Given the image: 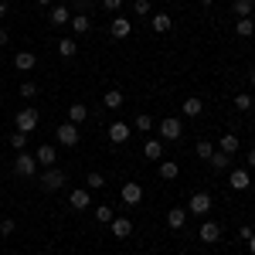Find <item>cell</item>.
<instances>
[{
    "label": "cell",
    "instance_id": "5",
    "mask_svg": "<svg viewBox=\"0 0 255 255\" xmlns=\"http://www.w3.org/2000/svg\"><path fill=\"white\" fill-rule=\"evenodd\" d=\"M211 204H215V201H211V194H208V191H197V194H191V204H187V211H191V215H208V211H211Z\"/></svg>",
    "mask_w": 255,
    "mask_h": 255
},
{
    "label": "cell",
    "instance_id": "31",
    "mask_svg": "<svg viewBox=\"0 0 255 255\" xmlns=\"http://www.w3.org/2000/svg\"><path fill=\"white\" fill-rule=\"evenodd\" d=\"M252 106H255V99L249 96V92H242V96H235V109H238V113H249Z\"/></svg>",
    "mask_w": 255,
    "mask_h": 255
},
{
    "label": "cell",
    "instance_id": "19",
    "mask_svg": "<svg viewBox=\"0 0 255 255\" xmlns=\"http://www.w3.org/2000/svg\"><path fill=\"white\" fill-rule=\"evenodd\" d=\"M34 160H38L41 167H55V146H51V143H44V146H38V153H34Z\"/></svg>",
    "mask_w": 255,
    "mask_h": 255
},
{
    "label": "cell",
    "instance_id": "11",
    "mask_svg": "<svg viewBox=\"0 0 255 255\" xmlns=\"http://www.w3.org/2000/svg\"><path fill=\"white\" fill-rule=\"evenodd\" d=\"M68 204H72V208H79V211L92 208V194H89V187H75V191L68 194Z\"/></svg>",
    "mask_w": 255,
    "mask_h": 255
},
{
    "label": "cell",
    "instance_id": "15",
    "mask_svg": "<svg viewBox=\"0 0 255 255\" xmlns=\"http://www.w3.org/2000/svg\"><path fill=\"white\" fill-rule=\"evenodd\" d=\"M109 225H113V238H129L133 235V221H129V218H113Z\"/></svg>",
    "mask_w": 255,
    "mask_h": 255
},
{
    "label": "cell",
    "instance_id": "7",
    "mask_svg": "<svg viewBox=\"0 0 255 255\" xmlns=\"http://www.w3.org/2000/svg\"><path fill=\"white\" fill-rule=\"evenodd\" d=\"M119 197H123V204H126V208H136L139 201H143V187H139V184H123Z\"/></svg>",
    "mask_w": 255,
    "mask_h": 255
},
{
    "label": "cell",
    "instance_id": "34",
    "mask_svg": "<svg viewBox=\"0 0 255 255\" xmlns=\"http://www.w3.org/2000/svg\"><path fill=\"white\" fill-rule=\"evenodd\" d=\"M20 96H24V99H34V96H38V85H34L31 79H24V82H20Z\"/></svg>",
    "mask_w": 255,
    "mask_h": 255
},
{
    "label": "cell",
    "instance_id": "44",
    "mask_svg": "<svg viewBox=\"0 0 255 255\" xmlns=\"http://www.w3.org/2000/svg\"><path fill=\"white\" fill-rule=\"evenodd\" d=\"M38 3H41V7H51V3H55V0H38Z\"/></svg>",
    "mask_w": 255,
    "mask_h": 255
},
{
    "label": "cell",
    "instance_id": "47",
    "mask_svg": "<svg viewBox=\"0 0 255 255\" xmlns=\"http://www.w3.org/2000/svg\"><path fill=\"white\" fill-rule=\"evenodd\" d=\"M201 3H204V7H211V3H215V0H201Z\"/></svg>",
    "mask_w": 255,
    "mask_h": 255
},
{
    "label": "cell",
    "instance_id": "33",
    "mask_svg": "<svg viewBox=\"0 0 255 255\" xmlns=\"http://www.w3.org/2000/svg\"><path fill=\"white\" fill-rule=\"evenodd\" d=\"M96 221L109 225V221H113V208H109V204H99V208H96Z\"/></svg>",
    "mask_w": 255,
    "mask_h": 255
},
{
    "label": "cell",
    "instance_id": "41",
    "mask_svg": "<svg viewBox=\"0 0 255 255\" xmlns=\"http://www.w3.org/2000/svg\"><path fill=\"white\" fill-rule=\"evenodd\" d=\"M245 163H249V167H255V150H249V153H245Z\"/></svg>",
    "mask_w": 255,
    "mask_h": 255
},
{
    "label": "cell",
    "instance_id": "35",
    "mask_svg": "<svg viewBox=\"0 0 255 255\" xmlns=\"http://www.w3.org/2000/svg\"><path fill=\"white\" fill-rule=\"evenodd\" d=\"M133 126H136V133H146V129L153 126V119L146 116V113H139V116H136V123H133Z\"/></svg>",
    "mask_w": 255,
    "mask_h": 255
},
{
    "label": "cell",
    "instance_id": "45",
    "mask_svg": "<svg viewBox=\"0 0 255 255\" xmlns=\"http://www.w3.org/2000/svg\"><path fill=\"white\" fill-rule=\"evenodd\" d=\"M249 82H252V85H255V68H252V72H249Z\"/></svg>",
    "mask_w": 255,
    "mask_h": 255
},
{
    "label": "cell",
    "instance_id": "8",
    "mask_svg": "<svg viewBox=\"0 0 255 255\" xmlns=\"http://www.w3.org/2000/svg\"><path fill=\"white\" fill-rule=\"evenodd\" d=\"M228 187H232V191H249V187H252V177H249V170H245V167L232 170V177H228Z\"/></svg>",
    "mask_w": 255,
    "mask_h": 255
},
{
    "label": "cell",
    "instance_id": "40",
    "mask_svg": "<svg viewBox=\"0 0 255 255\" xmlns=\"http://www.w3.org/2000/svg\"><path fill=\"white\" fill-rule=\"evenodd\" d=\"M238 235H242V238H245V242H249V238L255 235V228H252V225H245V228H242V232H238Z\"/></svg>",
    "mask_w": 255,
    "mask_h": 255
},
{
    "label": "cell",
    "instance_id": "30",
    "mask_svg": "<svg viewBox=\"0 0 255 255\" xmlns=\"http://www.w3.org/2000/svg\"><path fill=\"white\" fill-rule=\"evenodd\" d=\"M85 187H89V191H102V187H106V177L99 174V170H92V174L85 177Z\"/></svg>",
    "mask_w": 255,
    "mask_h": 255
},
{
    "label": "cell",
    "instance_id": "39",
    "mask_svg": "<svg viewBox=\"0 0 255 255\" xmlns=\"http://www.w3.org/2000/svg\"><path fill=\"white\" fill-rule=\"evenodd\" d=\"M102 7H106V10H113V14H116L119 7H123V0H102Z\"/></svg>",
    "mask_w": 255,
    "mask_h": 255
},
{
    "label": "cell",
    "instance_id": "38",
    "mask_svg": "<svg viewBox=\"0 0 255 255\" xmlns=\"http://www.w3.org/2000/svg\"><path fill=\"white\" fill-rule=\"evenodd\" d=\"M14 228H17L14 218H3V221H0V235H14Z\"/></svg>",
    "mask_w": 255,
    "mask_h": 255
},
{
    "label": "cell",
    "instance_id": "16",
    "mask_svg": "<svg viewBox=\"0 0 255 255\" xmlns=\"http://www.w3.org/2000/svg\"><path fill=\"white\" fill-rule=\"evenodd\" d=\"M129 133H133V129H129L126 123H109V143H126Z\"/></svg>",
    "mask_w": 255,
    "mask_h": 255
},
{
    "label": "cell",
    "instance_id": "48",
    "mask_svg": "<svg viewBox=\"0 0 255 255\" xmlns=\"http://www.w3.org/2000/svg\"><path fill=\"white\" fill-rule=\"evenodd\" d=\"M252 228H255V221H252Z\"/></svg>",
    "mask_w": 255,
    "mask_h": 255
},
{
    "label": "cell",
    "instance_id": "18",
    "mask_svg": "<svg viewBox=\"0 0 255 255\" xmlns=\"http://www.w3.org/2000/svg\"><path fill=\"white\" fill-rule=\"evenodd\" d=\"M238 146H242V143H238L235 133H225V136L218 139V150H221V153H228V157H232V153H238Z\"/></svg>",
    "mask_w": 255,
    "mask_h": 255
},
{
    "label": "cell",
    "instance_id": "17",
    "mask_svg": "<svg viewBox=\"0 0 255 255\" xmlns=\"http://www.w3.org/2000/svg\"><path fill=\"white\" fill-rule=\"evenodd\" d=\"M167 225H170L174 232H180V228L187 225V208H170V211H167Z\"/></svg>",
    "mask_w": 255,
    "mask_h": 255
},
{
    "label": "cell",
    "instance_id": "24",
    "mask_svg": "<svg viewBox=\"0 0 255 255\" xmlns=\"http://www.w3.org/2000/svg\"><path fill=\"white\" fill-rule=\"evenodd\" d=\"M85 116H89V109H85L82 102H72V106H68V123L79 126V123H85Z\"/></svg>",
    "mask_w": 255,
    "mask_h": 255
},
{
    "label": "cell",
    "instance_id": "36",
    "mask_svg": "<svg viewBox=\"0 0 255 255\" xmlns=\"http://www.w3.org/2000/svg\"><path fill=\"white\" fill-rule=\"evenodd\" d=\"M24 143H27V133H20V129H17V133H10V146H14L17 153L24 150Z\"/></svg>",
    "mask_w": 255,
    "mask_h": 255
},
{
    "label": "cell",
    "instance_id": "22",
    "mask_svg": "<svg viewBox=\"0 0 255 255\" xmlns=\"http://www.w3.org/2000/svg\"><path fill=\"white\" fill-rule=\"evenodd\" d=\"M208 163H211V170H218V174H221V170H228V167H232V157H228V153H221V150H215Z\"/></svg>",
    "mask_w": 255,
    "mask_h": 255
},
{
    "label": "cell",
    "instance_id": "37",
    "mask_svg": "<svg viewBox=\"0 0 255 255\" xmlns=\"http://www.w3.org/2000/svg\"><path fill=\"white\" fill-rule=\"evenodd\" d=\"M133 10H136V17H146V14H150V0H136Z\"/></svg>",
    "mask_w": 255,
    "mask_h": 255
},
{
    "label": "cell",
    "instance_id": "2",
    "mask_svg": "<svg viewBox=\"0 0 255 255\" xmlns=\"http://www.w3.org/2000/svg\"><path fill=\"white\" fill-rule=\"evenodd\" d=\"M65 187V170H58V167H48L44 174H41V191H61Z\"/></svg>",
    "mask_w": 255,
    "mask_h": 255
},
{
    "label": "cell",
    "instance_id": "21",
    "mask_svg": "<svg viewBox=\"0 0 255 255\" xmlns=\"http://www.w3.org/2000/svg\"><path fill=\"white\" fill-rule=\"evenodd\" d=\"M150 27H153L157 34H167V31L174 27V17H170V14H153V20H150Z\"/></svg>",
    "mask_w": 255,
    "mask_h": 255
},
{
    "label": "cell",
    "instance_id": "4",
    "mask_svg": "<svg viewBox=\"0 0 255 255\" xmlns=\"http://www.w3.org/2000/svg\"><path fill=\"white\" fill-rule=\"evenodd\" d=\"M55 136H58L61 146H79L82 133H79V126H75V123H61L58 129H55Z\"/></svg>",
    "mask_w": 255,
    "mask_h": 255
},
{
    "label": "cell",
    "instance_id": "12",
    "mask_svg": "<svg viewBox=\"0 0 255 255\" xmlns=\"http://www.w3.org/2000/svg\"><path fill=\"white\" fill-rule=\"evenodd\" d=\"M197 238H201V242H208V245H215L218 238H221V225H218V221H204V225H201V232H197Z\"/></svg>",
    "mask_w": 255,
    "mask_h": 255
},
{
    "label": "cell",
    "instance_id": "26",
    "mask_svg": "<svg viewBox=\"0 0 255 255\" xmlns=\"http://www.w3.org/2000/svg\"><path fill=\"white\" fill-rule=\"evenodd\" d=\"M75 51H79L75 38H61L58 41V55H61V58H75Z\"/></svg>",
    "mask_w": 255,
    "mask_h": 255
},
{
    "label": "cell",
    "instance_id": "46",
    "mask_svg": "<svg viewBox=\"0 0 255 255\" xmlns=\"http://www.w3.org/2000/svg\"><path fill=\"white\" fill-rule=\"evenodd\" d=\"M249 245H252V255H255V235H252V238H249Z\"/></svg>",
    "mask_w": 255,
    "mask_h": 255
},
{
    "label": "cell",
    "instance_id": "14",
    "mask_svg": "<svg viewBox=\"0 0 255 255\" xmlns=\"http://www.w3.org/2000/svg\"><path fill=\"white\" fill-rule=\"evenodd\" d=\"M180 113H184L187 119H194V116H201V113H204V102H201L197 96L184 99V102H180Z\"/></svg>",
    "mask_w": 255,
    "mask_h": 255
},
{
    "label": "cell",
    "instance_id": "20",
    "mask_svg": "<svg viewBox=\"0 0 255 255\" xmlns=\"http://www.w3.org/2000/svg\"><path fill=\"white\" fill-rule=\"evenodd\" d=\"M68 24H72V34H75V38H82V34H85V31L92 27V20H89V14H75V17L68 20Z\"/></svg>",
    "mask_w": 255,
    "mask_h": 255
},
{
    "label": "cell",
    "instance_id": "28",
    "mask_svg": "<svg viewBox=\"0 0 255 255\" xmlns=\"http://www.w3.org/2000/svg\"><path fill=\"white\" fill-rule=\"evenodd\" d=\"M232 10H235L238 17H252V14H255V3H252V0H235V3H232Z\"/></svg>",
    "mask_w": 255,
    "mask_h": 255
},
{
    "label": "cell",
    "instance_id": "32",
    "mask_svg": "<svg viewBox=\"0 0 255 255\" xmlns=\"http://www.w3.org/2000/svg\"><path fill=\"white\" fill-rule=\"evenodd\" d=\"M194 153H197V157H201V160H211V153H215V146H211L208 139H201V143H197V146H194Z\"/></svg>",
    "mask_w": 255,
    "mask_h": 255
},
{
    "label": "cell",
    "instance_id": "42",
    "mask_svg": "<svg viewBox=\"0 0 255 255\" xmlns=\"http://www.w3.org/2000/svg\"><path fill=\"white\" fill-rule=\"evenodd\" d=\"M7 41H10V34H7V31H3V27H0V48H3V44H7Z\"/></svg>",
    "mask_w": 255,
    "mask_h": 255
},
{
    "label": "cell",
    "instance_id": "29",
    "mask_svg": "<svg viewBox=\"0 0 255 255\" xmlns=\"http://www.w3.org/2000/svg\"><path fill=\"white\" fill-rule=\"evenodd\" d=\"M102 102H106V109H123V92L119 89H109Z\"/></svg>",
    "mask_w": 255,
    "mask_h": 255
},
{
    "label": "cell",
    "instance_id": "23",
    "mask_svg": "<svg viewBox=\"0 0 255 255\" xmlns=\"http://www.w3.org/2000/svg\"><path fill=\"white\" fill-rule=\"evenodd\" d=\"M235 34L238 38H252L255 34V20L252 17H238L235 20Z\"/></svg>",
    "mask_w": 255,
    "mask_h": 255
},
{
    "label": "cell",
    "instance_id": "25",
    "mask_svg": "<svg viewBox=\"0 0 255 255\" xmlns=\"http://www.w3.org/2000/svg\"><path fill=\"white\" fill-rule=\"evenodd\" d=\"M143 157L146 160H163V143H160V139H150V143L143 146Z\"/></svg>",
    "mask_w": 255,
    "mask_h": 255
},
{
    "label": "cell",
    "instance_id": "9",
    "mask_svg": "<svg viewBox=\"0 0 255 255\" xmlns=\"http://www.w3.org/2000/svg\"><path fill=\"white\" fill-rule=\"evenodd\" d=\"M14 68H17V72H34V68H38V55H34V51H17V55H14Z\"/></svg>",
    "mask_w": 255,
    "mask_h": 255
},
{
    "label": "cell",
    "instance_id": "13",
    "mask_svg": "<svg viewBox=\"0 0 255 255\" xmlns=\"http://www.w3.org/2000/svg\"><path fill=\"white\" fill-rule=\"evenodd\" d=\"M48 20H51V27H65V24L72 20V14H68V7H65V3H55V7H51V14H48Z\"/></svg>",
    "mask_w": 255,
    "mask_h": 255
},
{
    "label": "cell",
    "instance_id": "10",
    "mask_svg": "<svg viewBox=\"0 0 255 255\" xmlns=\"http://www.w3.org/2000/svg\"><path fill=\"white\" fill-rule=\"evenodd\" d=\"M180 133H184V126H180V119L167 116L163 123H160V136H163V139H180Z\"/></svg>",
    "mask_w": 255,
    "mask_h": 255
},
{
    "label": "cell",
    "instance_id": "1",
    "mask_svg": "<svg viewBox=\"0 0 255 255\" xmlns=\"http://www.w3.org/2000/svg\"><path fill=\"white\" fill-rule=\"evenodd\" d=\"M14 174H17V177H38V160L20 150L17 157H14Z\"/></svg>",
    "mask_w": 255,
    "mask_h": 255
},
{
    "label": "cell",
    "instance_id": "27",
    "mask_svg": "<svg viewBox=\"0 0 255 255\" xmlns=\"http://www.w3.org/2000/svg\"><path fill=\"white\" fill-rule=\"evenodd\" d=\"M177 174H180V167H177L174 160H160V177L163 180H177Z\"/></svg>",
    "mask_w": 255,
    "mask_h": 255
},
{
    "label": "cell",
    "instance_id": "3",
    "mask_svg": "<svg viewBox=\"0 0 255 255\" xmlns=\"http://www.w3.org/2000/svg\"><path fill=\"white\" fill-rule=\"evenodd\" d=\"M38 109H31V106H27V109H20L17 116H14V126H17L20 133H34V129H38Z\"/></svg>",
    "mask_w": 255,
    "mask_h": 255
},
{
    "label": "cell",
    "instance_id": "6",
    "mask_svg": "<svg viewBox=\"0 0 255 255\" xmlns=\"http://www.w3.org/2000/svg\"><path fill=\"white\" fill-rule=\"evenodd\" d=\"M129 31H133V20H129V17H123V14H116V17L109 20V34H113L116 41L129 38Z\"/></svg>",
    "mask_w": 255,
    "mask_h": 255
},
{
    "label": "cell",
    "instance_id": "43",
    "mask_svg": "<svg viewBox=\"0 0 255 255\" xmlns=\"http://www.w3.org/2000/svg\"><path fill=\"white\" fill-rule=\"evenodd\" d=\"M7 17V0H0V20Z\"/></svg>",
    "mask_w": 255,
    "mask_h": 255
}]
</instances>
